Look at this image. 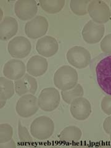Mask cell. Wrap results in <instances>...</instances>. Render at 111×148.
Masks as SVG:
<instances>
[{
  "label": "cell",
  "mask_w": 111,
  "mask_h": 148,
  "mask_svg": "<svg viewBox=\"0 0 111 148\" xmlns=\"http://www.w3.org/2000/svg\"><path fill=\"white\" fill-rule=\"evenodd\" d=\"M78 79L77 71L69 66H63L59 68L54 75V85L61 91L73 88L77 85Z\"/></svg>",
  "instance_id": "6da1fadb"
},
{
  "label": "cell",
  "mask_w": 111,
  "mask_h": 148,
  "mask_svg": "<svg viewBox=\"0 0 111 148\" xmlns=\"http://www.w3.org/2000/svg\"><path fill=\"white\" fill-rule=\"evenodd\" d=\"M97 82L105 93L111 95V56L101 59L96 67Z\"/></svg>",
  "instance_id": "7a4b0ae2"
},
{
  "label": "cell",
  "mask_w": 111,
  "mask_h": 148,
  "mask_svg": "<svg viewBox=\"0 0 111 148\" xmlns=\"http://www.w3.org/2000/svg\"><path fill=\"white\" fill-rule=\"evenodd\" d=\"M54 132V122L48 117L40 116L35 119L30 125V133L39 140H48Z\"/></svg>",
  "instance_id": "3957f363"
},
{
  "label": "cell",
  "mask_w": 111,
  "mask_h": 148,
  "mask_svg": "<svg viewBox=\"0 0 111 148\" xmlns=\"http://www.w3.org/2000/svg\"><path fill=\"white\" fill-rule=\"evenodd\" d=\"M59 92L54 88H46L41 91L38 98L39 108L45 112H52L56 109L60 103Z\"/></svg>",
  "instance_id": "277c9868"
},
{
  "label": "cell",
  "mask_w": 111,
  "mask_h": 148,
  "mask_svg": "<svg viewBox=\"0 0 111 148\" xmlns=\"http://www.w3.org/2000/svg\"><path fill=\"white\" fill-rule=\"evenodd\" d=\"M88 12L92 21L99 24L108 22L111 17V12L108 4L99 0L91 1L88 8Z\"/></svg>",
  "instance_id": "5b68a950"
},
{
  "label": "cell",
  "mask_w": 111,
  "mask_h": 148,
  "mask_svg": "<svg viewBox=\"0 0 111 148\" xmlns=\"http://www.w3.org/2000/svg\"><path fill=\"white\" fill-rule=\"evenodd\" d=\"M67 59L69 63L77 69H84L91 62V54L85 48L82 46H73L68 51Z\"/></svg>",
  "instance_id": "8992f818"
},
{
  "label": "cell",
  "mask_w": 111,
  "mask_h": 148,
  "mask_svg": "<svg viewBox=\"0 0 111 148\" xmlns=\"http://www.w3.org/2000/svg\"><path fill=\"white\" fill-rule=\"evenodd\" d=\"M38 99L34 95L29 94L22 96L16 106L17 114L23 118H28L35 114L38 110Z\"/></svg>",
  "instance_id": "52a82bcc"
},
{
  "label": "cell",
  "mask_w": 111,
  "mask_h": 148,
  "mask_svg": "<svg viewBox=\"0 0 111 148\" xmlns=\"http://www.w3.org/2000/svg\"><path fill=\"white\" fill-rule=\"evenodd\" d=\"M49 23L46 18L38 16L26 23L25 33L30 38L37 39L44 36L48 32Z\"/></svg>",
  "instance_id": "ba28073f"
},
{
  "label": "cell",
  "mask_w": 111,
  "mask_h": 148,
  "mask_svg": "<svg viewBox=\"0 0 111 148\" xmlns=\"http://www.w3.org/2000/svg\"><path fill=\"white\" fill-rule=\"evenodd\" d=\"M8 52L14 58L22 59L27 57L31 51L30 41L24 36H16L9 41Z\"/></svg>",
  "instance_id": "9c48e42d"
},
{
  "label": "cell",
  "mask_w": 111,
  "mask_h": 148,
  "mask_svg": "<svg viewBox=\"0 0 111 148\" xmlns=\"http://www.w3.org/2000/svg\"><path fill=\"white\" fill-rule=\"evenodd\" d=\"M105 27L93 21L88 22L82 30V36L85 42L89 44L99 43L104 34Z\"/></svg>",
  "instance_id": "30bf717a"
},
{
  "label": "cell",
  "mask_w": 111,
  "mask_h": 148,
  "mask_svg": "<svg viewBox=\"0 0 111 148\" xmlns=\"http://www.w3.org/2000/svg\"><path fill=\"white\" fill-rule=\"evenodd\" d=\"M14 11L16 15L21 20H32L38 12L36 1L35 0H18L15 3Z\"/></svg>",
  "instance_id": "8fae6325"
},
{
  "label": "cell",
  "mask_w": 111,
  "mask_h": 148,
  "mask_svg": "<svg viewBox=\"0 0 111 148\" xmlns=\"http://www.w3.org/2000/svg\"><path fill=\"white\" fill-rule=\"evenodd\" d=\"M71 113L78 120H85L89 117L92 110L89 101L83 97L74 99L71 104Z\"/></svg>",
  "instance_id": "7c38bea8"
},
{
  "label": "cell",
  "mask_w": 111,
  "mask_h": 148,
  "mask_svg": "<svg viewBox=\"0 0 111 148\" xmlns=\"http://www.w3.org/2000/svg\"><path fill=\"white\" fill-rule=\"evenodd\" d=\"M36 49L39 54L46 58H50L56 54L59 49L57 40L51 36L41 37L36 45Z\"/></svg>",
  "instance_id": "4fadbf2b"
},
{
  "label": "cell",
  "mask_w": 111,
  "mask_h": 148,
  "mask_svg": "<svg viewBox=\"0 0 111 148\" xmlns=\"http://www.w3.org/2000/svg\"><path fill=\"white\" fill-rule=\"evenodd\" d=\"M26 70L24 63L21 60L11 59L4 65L3 74L8 79L17 80L25 75Z\"/></svg>",
  "instance_id": "5bb4252c"
},
{
  "label": "cell",
  "mask_w": 111,
  "mask_h": 148,
  "mask_svg": "<svg viewBox=\"0 0 111 148\" xmlns=\"http://www.w3.org/2000/svg\"><path fill=\"white\" fill-rule=\"evenodd\" d=\"M14 85L16 93L21 96L29 93L34 95L38 88L36 79L30 74H25L20 79L15 80Z\"/></svg>",
  "instance_id": "9a60e30c"
},
{
  "label": "cell",
  "mask_w": 111,
  "mask_h": 148,
  "mask_svg": "<svg viewBox=\"0 0 111 148\" xmlns=\"http://www.w3.org/2000/svg\"><path fill=\"white\" fill-rule=\"evenodd\" d=\"M48 64L45 58L40 56H34L30 58L27 64V71L30 75L40 77L44 75L48 70Z\"/></svg>",
  "instance_id": "2e32d148"
},
{
  "label": "cell",
  "mask_w": 111,
  "mask_h": 148,
  "mask_svg": "<svg viewBox=\"0 0 111 148\" xmlns=\"http://www.w3.org/2000/svg\"><path fill=\"white\" fill-rule=\"evenodd\" d=\"M18 23L15 18L7 16L4 18L0 25V39L6 41L12 38L17 32Z\"/></svg>",
  "instance_id": "e0dca14e"
},
{
  "label": "cell",
  "mask_w": 111,
  "mask_h": 148,
  "mask_svg": "<svg viewBox=\"0 0 111 148\" xmlns=\"http://www.w3.org/2000/svg\"><path fill=\"white\" fill-rule=\"evenodd\" d=\"M82 136L81 130L75 126L65 128L59 135V140L66 143H75L79 141Z\"/></svg>",
  "instance_id": "ac0fdd59"
},
{
  "label": "cell",
  "mask_w": 111,
  "mask_h": 148,
  "mask_svg": "<svg viewBox=\"0 0 111 148\" xmlns=\"http://www.w3.org/2000/svg\"><path fill=\"white\" fill-rule=\"evenodd\" d=\"M15 85L11 80L6 78H0V99L1 100L9 99L14 95Z\"/></svg>",
  "instance_id": "d6986e66"
},
{
  "label": "cell",
  "mask_w": 111,
  "mask_h": 148,
  "mask_svg": "<svg viewBox=\"0 0 111 148\" xmlns=\"http://www.w3.org/2000/svg\"><path fill=\"white\" fill-rule=\"evenodd\" d=\"M65 0H40L39 4L43 10L49 14H56L63 9Z\"/></svg>",
  "instance_id": "ffe728a7"
},
{
  "label": "cell",
  "mask_w": 111,
  "mask_h": 148,
  "mask_svg": "<svg viewBox=\"0 0 111 148\" xmlns=\"http://www.w3.org/2000/svg\"><path fill=\"white\" fill-rule=\"evenodd\" d=\"M61 95L63 100L67 104H71L74 99L80 98V97H83L84 95V91L80 84H77L75 87L71 90L62 91Z\"/></svg>",
  "instance_id": "44dd1931"
},
{
  "label": "cell",
  "mask_w": 111,
  "mask_h": 148,
  "mask_svg": "<svg viewBox=\"0 0 111 148\" xmlns=\"http://www.w3.org/2000/svg\"><path fill=\"white\" fill-rule=\"evenodd\" d=\"M90 0H72L70 8L72 11L77 16H84L88 13Z\"/></svg>",
  "instance_id": "7402d4cb"
},
{
  "label": "cell",
  "mask_w": 111,
  "mask_h": 148,
  "mask_svg": "<svg viewBox=\"0 0 111 148\" xmlns=\"http://www.w3.org/2000/svg\"><path fill=\"white\" fill-rule=\"evenodd\" d=\"M13 135V128L8 123L1 124L0 125V143L3 144L10 141Z\"/></svg>",
  "instance_id": "603a6c76"
},
{
  "label": "cell",
  "mask_w": 111,
  "mask_h": 148,
  "mask_svg": "<svg viewBox=\"0 0 111 148\" xmlns=\"http://www.w3.org/2000/svg\"><path fill=\"white\" fill-rule=\"evenodd\" d=\"M18 135L19 140L22 143H32L33 142V139L30 136L29 131L26 127L22 125L21 122H18Z\"/></svg>",
  "instance_id": "cb8c5ba5"
},
{
  "label": "cell",
  "mask_w": 111,
  "mask_h": 148,
  "mask_svg": "<svg viewBox=\"0 0 111 148\" xmlns=\"http://www.w3.org/2000/svg\"><path fill=\"white\" fill-rule=\"evenodd\" d=\"M100 48L103 53L111 56V34L107 35L102 40Z\"/></svg>",
  "instance_id": "d4e9b609"
},
{
  "label": "cell",
  "mask_w": 111,
  "mask_h": 148,
  "mask_svg": "<svg viewBox=\"0 0 111 148\" xmlns=\"http://www.w3.org/2000/svg\"><path fill=\"white\" fill-rule=\"evenodd\" d=\"M101 107L106 114L111 115V95L104 97L101 101Z\"/></svg>",
  "instance_id": "484cf974"
},
{
  "label": "cell",
  "mask_w": 111,
  "mask_h": 148,
  "mask_svg": "<svg viewBox=\"0 0 111 148\" xmlns=\"http://www.w3.org/2000/svg\"><path fill=\"white\" fill-rule=\"evenodd\" d=\"M103 128L106 133L110 134L111 132V115L105 119L103 123Z\"/></svg>",
  "instance_id": "4316f807"
},
{
  "label": "cell",
  "mask_w": 111,
  "mask_h": 148,
  "mask_svg": "<svg viewBox=\"0 0 111 148\" xmlns=\"http://www.w3.org/2000/svg\"><path fill=\"white\" fill-rule=\"evenodd\" d=\"M16 147V143L14 141L12 140V139L8 142L3 143V144H1V148H13Z\"/></svg>",
  "instance_id": "83f0119b"
},
{
  "label": "cell",
  "mask_w": 111,
  "mask_h": 148,
  "mask_svg": "<svg viewBox=\"0 0 111 148\" xmlns=\"http://www.w3.org/2000/svg\"><path fill=\"white\" fill-rule=\"evenodd\" d=\"M6 100H1V109L3 108H4V105H5V104H6Z\"/></svg>",
  "instance_id": "f1b7e54d"
},
{
  "label": "cell",
  "mask_w": 111,
  "mask_h": 148,
  "mask_svg": "<svg viewBox=\"0 0 111 148\" xmlns=\"http://www.w3.org/2000/svg\"><path fill=\"white\" fill-rule=\"evenodd\" d=\"M109 135H110V141H111V132L110 133Z\"/></svg>",
  "instance_id": "f546056e"
},
{
  "label": "cell",
  "mask_w": 111,
  "mask_h": 148,
  "mask_svg": "<svg viewBox=\"0 0 111 148\" xmlns=\"http://www.w3.org/2000/svg\"><path fill=\"white\" fill-rule=\"evenodd\" d=\"M110 6H111V2H110Z\"/></svg>",
  "instance_id": "4dcf8cb0"
}]
</instances>
